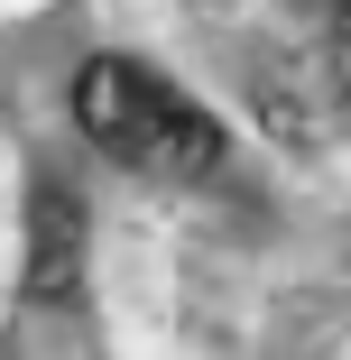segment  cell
<instances>
[{
  "instance_id": "6da1fadb",
  "label": "cell",
  "mask_w": 351,
  "mask_h": 360,
  "mask_svg": "<svg viewBox=\"0 0 351 360\" xmlns=\"http://www.w3.org/2000/svg\"><path fill=\"white\" fill-rule=\"evenodd\" d=\"M75 129L129 176H176V185H203L231 139L222 120L203 111L194 93H176L167 75H148L139 56H84L75 65Z\"/></svg>"
},
{
  "instance_id": "7a4b0ae2",
  "label": "cell",
  "mask_w": 351,
  "mask_h": 360,
  "mask_svg": "<svg viewBox=\"0 0 351 360\" xmlns=\"http://www.w3.org/2000/svg\"><path fill=\"white\" fill-rule=\"evenodd\" d=\"M84 286V203L65 185L28 194V259H19V296L28 305H65Z\"/></svg>"
}]
</instances>
